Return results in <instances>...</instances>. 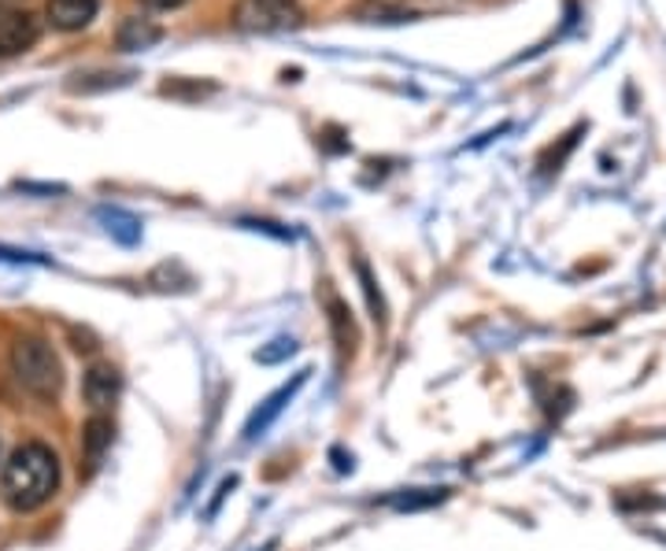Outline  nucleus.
Here are the masks:
<instances>
[{
  "label": "nucleus",
  "instance_id": "obj_1",
  "mask_svg": "<svg viewBox=\"0 0 666 551\" xmlns=\"http://www.w3.org/2000/svg\"><path fill=\"white\" fill-rule=\"evenodd\" d=\"M59 493V455L42 441L19 444L8 463L0 466V499L15 515L42 511Z\"/></svg>",
  "mask_w": 666,
  "mask_h": 551
},
{
  "label": "nucleus",
  "instance_id": "obj_2",
  "mask_svg": "<svg viewBox=\"0 0 666 551\" xmlns=\"http://www.w3.org/2000/svg\"><path fill=\"white\" fill-rule=\"evenodd\" d=\"M8 360H12L15 382L37 400L53 404L59 389H64V363H59L53 344L42 341V337H19Z\"/></svg>",
  "mask_w": 666,
  "mask_h": 551
},
{
  "label": "nucleus",
  "instance_id": "obj_3",
  "mask_svg": "<svg viewBox=\"0 0 666 551\" xmlns=\"http://www.w3.org/2000/svg\"><path fill=\"white\" fill-rule=\"evenodd\" d=\"M300 19L304 12L297 0H237L234 8V26L248 34H278V30L300 26Z\"/></svg>",
  "mask_w": 666,
  "mask_h": 551
},
{
  "label": "nucleus",
  "instance_id": "obj_4",
  "mask_svg": "<svg viewBox=\"0 0 666 551\" xmlns=\"http://www.w3.org/2000/svg\"><path fill=\"white\" fill-rule=\"evenodd\" d=\"M42 37V23L30 12H0V59H12Z\"/></svg>",
  "mask_w": 666,
  "mask_h": 551
},
{
  "label": "nucleus",
  "instance_id": "obj_5",
  "mask_svg": "<svg viewBox=\"0 0 666 551\" xmlns=\"http://www.w3.org/2000/svg\"><path fill=\"white\" fill-rule=\"evenodd\" d=\"M119 393H123V374L115 371L111 363H97L89 366L86 377H82V396L86 404L93 407V411H104L119 400Z\"/></svg>",
  "mask_w": 666,
  "mask_h": 551
},
{
  "label": "nucleus",
  "instance_id": "obj_6",
  "mask_svg": "<svg viewBox=\"0 0 666 551\" xmlns=\"http://www.w3.org/2000/svg\"><path fill=\"white\" fill-rule=\"evenodd\" d=\"M308 374H311V371H300L297 377H292V382H289V385H281V389H278V393H270V396H267V400H264V404H259V407H256V411H252V418H248V422H245V441H256V437H259V433H264V430H267V426H270V422H275V418H278L281 411H286V404H289V400H292V396H297L300 389H304Z\"/></svg>",
  "mask_w": 666,
  "mask_h": 551
},
{
  "label": "nucleus",
  "instance_id": "obj_7",
  "mask_svg": "<svg viewBox=\"0 0 666 551\" xmlns=\"http://www.w3.org/2000/svg\"><path fill=\"white\" fill-rule=\"evenodd\" d=\"M322 304H326L330 333H333V341H337L341 355H352V352H356V344H359V330H356V319H352L348 304L341 300V296L333 293L330 285L322 289Z\"/></svg>",
  "mask_w": 666,
  "mask_h": 551
},
{
  "label": "nucleus",
  "instance_id": "obj_8",
  "mask_svg": "<svg viewBox=\"0 0 666 551\" xmlns=\"http://www.w3.org/2000/svg\"><path fill=\"white\" fill-rule=\"evenodd\" d=\"M100 0H48V23L56 30H82L93 23Z\"/></svg>",
  "mask_w": 666,
  "mask_h": 551
},
{
  "label": "nucleus",
  "instance_id": "obj_9",
  "mask_svg": "<svg viewBox=\"0 0 666 551\" xmlns=\"http://www.w3.org/2000/svg\"><path fill=\"white\" fill-rule=\"evenodd\" d=\"M111 433H115V426H111V418L104 415H93L89 422L82 426V463H86V474H93L100 466V459L111 448Z\"/></svg>",
  "mask_w": 666,
  "mask_h": 551
},
{
  "label": "nucleus",
  "instance_id": "obj_10",
  "mask_svg": "<svg viewBox=\"0 0 666 551\" xmlns=\"http://www.w3.org/2000/svg\"><path fill=\"white\" fill-rule=\"evenodd\" d=\"M159 37H164V30H159L156 23H148V19H126V23L119 26V48H123V53L153 48Z\"/></svg>",
  "mask_w": 666,
  "mask_h": 551
},
{
  "label": "nucleus",
  "instance_id": "obj_11",
  "mask_svg": "<svg viewBox=\"0 0 666 551\" xmlns=\"http://www.w3.org/2000/svg\"><path fill=\"white\" fill-rule=\"evenodd\" d=\"M356 274H359V289H363V296H367L370 319H375L378 330H386V326H389V304H386V296H381V289H378V278L370 274L367 260H356Z\"/></svg>",
  "mask_w": 666,
  "mask_h": 551
},
{
  "label": "nucleus",
  "instance_id": "obj_12",
  "mask_svg": "<svg viewBox=\"0 0 666 551\" xmlns=\"http://www.w3.org/2000/svg\"><path fill=\"white\" fill-rule=\"evenodd\" d=\"M448 499V488H411L408 496H397L392 507L397 511H426V507H437Z\"/></svg>",
  "mask_w": 666,
  "mask_h": 551
},
{
  "label": "nucleus",
  "instance_id": "obj_13",
  "mask_svg": "<svg viewBox=\"0 0 666 551\" xmlns=\"http://www.w3.org/2000/svg\"><path fill=\"white\" fill-rule=\"evenodd\" d=\"M292 352H297V341H289V337H278V341H270L267 349L256 352V363L275 366V363H281V360H289Z\"/></svg>",
  "mask_w": 666,
  "mask_h": 551
},
{
  "label": "nucleus",
  "instance_id": "obj_14",
  "mask_svg": "<svg viewBox=\"0 0 666 551\" xmlns=\"http://www.w3.org/2000/svg\"><path fill=\"white\" fill-rule=\"evenodd\" d=\"M578 134H581V126H578V130H570V134L563 137V145H559V148H548V152H544V156H541V167H544V170H559V163L567 159V152H570L574 145H578Z\"/></svg>",
  "mask_w": 666,
  "mask_h": 551
},
{
  "label": "nucleus",
  "instance_id": "obj_15",
  "mask_svg": "<svg viewBox=\"0 0 666 551\" xmlns=\"http://www.w3.org/2000/svg\"><path fill=\"white\" fill-rule=\"evenodd\" d=\"M237 488V477L230 474V477H222V485H219V493H215V499H211V507H208V518H215L219 515V507H222V499H226L230 493Z\"/></svg>",
  "mask_w": 666,
  "mask_h": 551
},
{
  "label": "nucleus",
  "instance_id": "obj_16",
  "mask_svg": "<svg viewBox=\"0 0 666 551\" xmlns=\"http://www.w3.org/2000/svg\"><path fill=\"white\" fill-rule=\"evenodd\" d=\"M333 459H337V471H352V463H345V452H341V448H333Z\"/></svg>",
  "mask_w": 666,
  "mask_h": 551
},
{
  "label": "nucleus",
  "instance_id": "obj_17",
  "mask_svg": "<svg viewBox=\"0 0 666 551\" xmlns=\"http://www.w3.org/2000/svg\"><path fill=\"white\" fill-rule=\"evenodd\" d=\"M145 4H153V8H175V4H181V0H145Z\"/></svg>",
  "mask_w": 666,
  "mask_h": 551
}]
</instances>
